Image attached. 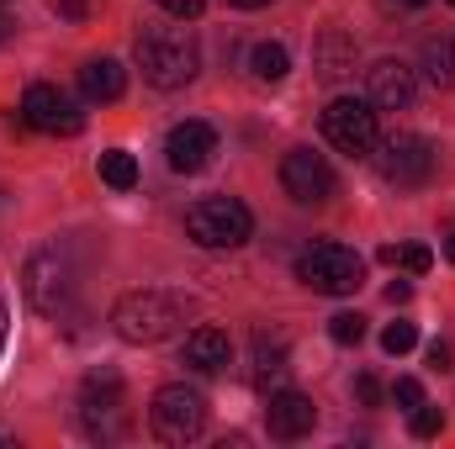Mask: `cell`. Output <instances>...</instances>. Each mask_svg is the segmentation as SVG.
I'll return each instance as SVG.
<instances>
[{"instance_id":"cell-35","label":"cell","mask_w":455,"mask_h":449,"mask_svg":"<svg viewBox=\"0 0 455 449\" xmlns=\"http://www.w3.org/2000/svg\"><path fill=\"white\" fill-rule=\"evenodd\" d=\"M0 349H5V302H0Z\"/></svg>"},{"instance_id":"cell-17","label":"cell","mask_w":455,"mask_h":449,"mask_svg":"<svg viewBox=\"0 0 455 449\" xmlns=\"http://www.w3.org/2000/svg\"><path fill=\"white\" fill-rule=\"evenodd\" d=\"M286 370H291V365H286V343H275V338H265V334L254 338V386H259L265 397L286 386Z\"/></svg>"},{"instance_id":"cell-30","label":"cell","mask_w":455,"mask_h":449,"mask_svg":"<svg viewBox=\"0 0 455 449\" xmlns=\"http://www.w3.org/2000/svg\"><path fill=\"white\" fill-rule=\"evenodd\" d=\"M408 296H413V286H408V280H392V286H387V302H392V307H403Z\"/></svg>"},{"instance_id":"cell-15","label":"cell","mask_w":455,"mask_h":449,"mask_svg":"<svg viewBox=\"0 0 455 449\" xmlns=\"http://www.w3.org/2000/svg\"><path fill=\"white\" fill-rule=\"evenodd\" d=\"M180 354H186V365H191V370L218 375V370L228 365V354H233V343H228L223 328L202 323V328H191V334H186V349H180Z\"/></svg>"},{"instance_id":"cell-3","label":"cell","mask_w":455,"mask_h":449,"mask_svg":"<svg viewBox=\"0 0 455 449\" xmlns=\"http://www.w3.org/2000/svg\"><path fill=\"white\" fill-rule=\"evenodd\" d=\"M297 280L307 291H318V296H355L360 280H365V259L355 248L323 238V243H313V248L297 254Z\"/></svg>"},{"instance_id":"cell-25","label":"cell","mask_w":455,"mask_h":449,"mask_svg":"<svg viewBox=\"0 0 455 449\" xmlns=\"http://www.w3.org/2000/svg\"><path fill=\"white\" fill-rule=\"evenodd\" d=\"M397 264L413 270V275H424V270H435V254H429L424 243H408V248H397Z\"/></svg>"},{"instance_id":"cell-13","label":"cell","mask_w":455,"mask_h":449,"mask_svg":"<svg viewBox=\"0 0 455 449\" xmlns=\"http://www.w3.org/2000/svg\"><path fill=\"white\" fill-rule=\"evenodd\" d=\"M413 96H419V80H413L408 64L381 59V64L365 69V101H371V106H381V112H408Z\"/></svg>"},{"instance_id":"cell-27","label":"cell","mask_w":455,"mask_h":449,"mask_svg":"<svg viewBox=\"0 0 455 449\" xmlns=\"http://www.w3.org/2000/svg\"><path fill=\"white\" fill-rule=\"evenodd\" d=\"M159 11H170V16H180V21H191V16H202V5L207 0H154Z\"/></svg>"},{"instance_id":"cell-26","label":"cell","mask_w":455,"mask_h":449,"mask_svg":"<svg viewBox=\"0 0 455 449\" xmlns=\"http://www.w3.org/2000/svg\"><path fill=\"white\" fill-rule=\"evenodd\" d=\"M392 402H397V407H408V413H413V407H419V402H424V386H419V381H413V375H397V386H392Z\"/></svg>"},{"instance_id":"cell-32","label":"cell","mask_w":455,"mask_h":449,"mask_svg":"<svg viewBox=\"0 0 455 449\" xmlns=\"http://www.w3.org/2000/svg\"><path fill=\"white\" fill-rule=\"evenodd\" d=\"M228 5H238V11H259V5H270V0H228Z\"/></svg>"},{"instance_id":"cell-21","label":"cell","mask_w":455,"mask_h":449,"mask_svg":"<svg viewBox=\"0 0 455 449\" xmlns=\"http://www.w3.org/2000/svg\"><path fill=\"white\" fill-rule=\"evenodd\" d=\"M101 180H107L112 191H132V185H138V159H132L127 148H107V154H101Z\"/></svg>"},{"instance_id":"cell-4","label":"cell","mask_w":455,"mask_h":449,"mask_svg":"<svg viewBox=\"0 0 455 449\" xmlns=\"http://www.w3.org/2000/svg\"><path fill=\"white\" fill-rule=\"evenodd\" d=\"M376 169H381L387 185L413 191V185H429L435 180L440 148L424 132H392V138H376Z\"/></svg>"},{"instance_id":"cell-31","label":"cell","mask_w":455,"mask_h":449,"mask_svg":"<svg viewBox=\"0 0 455 449\" xmlns=\"http://www.w3.org/2000/svg\"><path fill=\"white\" fill-rule=\"evenodd\" d=\"M59 11H64V16H85V0H64Z\"/></svg>"},{"instance_id":"cell-6","label":"cell","mask_w":455,"mask_h":449,"mask_svg":"<svg viewBox=\"0 0 455 449\" xmlns=\"http://www.w3.org/2000/svg\"><path fill=\"white\" fill-rule=\"evenodd\" d=\"M249 232H254V217L233 196H202L186 212V238L196 248H238V243H249Z\"/></svg>"},{"instance_id":"cell-34","label":"cell","mask_w":455,"mask_h":449,"mask_svg":"<svg viewBox=\"0 0 455 449\" xmlns=\"http://www.w3.org/2000/svg\"><path fill=\"white\" fill-rule=\"evenodd\" d=\"M445 259H451V264H455V232H451V238H445Z\"/></svg>"},{"instance_id":"cell-19","label":"cell","mask_w":455,"mask_h":449,"mask_svg":"<svg viewBox=\"0 0 455 449\" xmlns=\"http://www.w3.org/2000/svg\"><path fill=\"white\" fill-rule=\"evenodd\" d=\"M424 75H429V85H440V91H455V37H429L424 43Z\"/></svg>"},{"instance_id":"cell-1","label":"cell","mask_w":455,"mask_h":449,"mask_svg":"<svg viewBox=\"0 0 455 449\" xmlns=\"http://www.w3.org/2000/svg\"><path fill=\"white\" fill-rule=\"evenodd\" d=\"M138 69H143V80L159 85V91L191 85L196 69H202L196 37H191L186 27H154V32H143V37H138Z\"/></svg>"},{"instance_id":"cell-37","label":"cell","mask_w":455,"mask_h":449,"mask_svg":"<svg viewBox=\"0 0 455 449\" xmlns=\"http://www.w3.org/2000/svg\"><path fill=\"white\" fill-rule=\"evenodd\" d=\"M451 5H455V0H451Z\"/></svg>"},{"instance_id":"cell-5","label":"cell","mask_w":455,"mask_h":449,"mask_svg":"<svg viewBox=\"0 0 455 449\" xmlns=\"http://www.w3.org/2000/svg\"><path fill=\"white\" fill-rule=\"evenodd\" d=\"M75 286H80L75 280V264H69V254L59 243L37 248L27 259V296H32V307L43 318H69L75 312Z\"/></svg>"},{"instance_id":"cell-29","label":"cell","mask_w":455,"mask_h":449,"mask_svg":"<svg viewBox=\"0 0 455 449\" xmlns=\"http://www.w3.org/2000/svg\"><path fill=\"white\" fill-rule=\"evenodd\" d=\"M429 365H435V370H451V343L435 338V343H429Z\"/></svg>"},{"instance_id":"cell-16","label":"cell","mask_w":455,"mask_h":449,"mask_svg":"<svg viewBox=\"0 0 455 449\" xmlns=\"http://www.w3.org/2000/svg\"><path fill=\"white\" fill-rule=\"evenodd\" d=\"M122 91H127V69H122L116 59H91V64L80 69V96H85V101L112 106V101H122Z\"/></svg>"},{"instance_id":"cell-8","label":"cell","mask_w":455,"mask_h":449,"mask_svg":"<svg viewBox=\"0 0 455 449\" xmlns=\"http://www.w3.org/2000/svg\"><path fill=\"white\" fill-rule=\"evenodd\" d=\"M323 138H329L339 154H349V159L376 154V106L360 101V96L329 101V106H323Z\"/></svg>"},{"instance_id":"cell-7","label":"cell","mask_w":455,"mask_h":449,"mask_svg":"<svg viewBox=\"0 0 455 449\" xmlns=\"http://www.w3.org/2000/svg\"><path fill=\"white\" fill-rule=\"evenodd\" d=\"M148 429L164 445H191L207 429V397L191 386H159L148 402Z\"/></svg>"},{"instance_id":"cell-22","label":"cell","mask_w":455,"mask_h":449,"mask_svg":"<svg viewBox=\"0 0 455 449\" xmlns=\"http://www.w3.org/2000/svg\"><path fill=\"white\" fill-rule=\"evenodd\" d=\"M329 338L344 343V349L360 343V338H365V318H360V312H334V318H329Z\"/></svg>"},{"instance_id":"cell-11","label":"cell","mask_w":455,"mask_h":449,"mask_svg":"<svg viewBox=\"0 0 455 449\" xmlns=\"http://www.w3.org/2000/svg\"><path fill=\"white\" fill-rule=\"evenodd\" d=\"M21 116L37 127V132H53V138H75L80 127H85V112L59 91V85H27V96H21Z\"/></svg>"},{"instance_id":"cell-9","label":"cell","mask_w":455,"mask_h":449,"mask_svg":"<svg viewBox=\"0 0 455 449\" xmlns=\"http://www.w3.org/2000/svg\"><path fill=\"white\" fill-rule=\"evenodd\" d=\"M80 418L91 439H122L127 413H122V375L116 370H96L80 391Z\"/></svg>"},{"instance_id":"cell-20","label":"cell","mask_w":455,"mask_h":449,"mask_svg":"<svg viewBox=\"0 0 455 449\" xmlns=\"http://www.w3.org/2000/svg\"><path fill=\"white\" fill-rule=\"evenodd\" d=\"M249 69H254V80L275 85V80H286V69H291V53H286L281 43H259V48L249 53Z\"/></svg>"},{"instance_id":"cell-12","label":"cell","mask_w":455,"mask_h":449,"mask_svg":"<svg viewBox=\"0 0 455 449\" xmlns=\"http://www.w3.org/2000/svg\"><path fill=\"white\" fill-rule=\"evenodd\" d=\"M212 154H218V127H207V122H175L164 138V159L175 175H202L212 164Z\"/></svg>"},{"instance_id":"cell-2","label":"cell","mask_w":455,"mask_h":449,"mask_svg":"<svg viewBox=\"0 0 455 449\" xmlns=\"http://www.w3.org/2000/svg\"><path fill=\"white\" fill-rule=\"evenodd\" d=\"M191 302L186 296H170V291H127L112 307V328L122 343H159L186 323Z\"/></svg>"},{"instance_id":"cell-36","label":"cell","mask_w":455,"mask_h":449,"mask_svg":"<svg viewBox=\"0 0 455 449\" xmlns=\"http://www.w3.org/2000/svg\"><path fill=\"white\" fill-rule=\"evenodd\" d=\"M397 5H429V0H397Z\"/></svg>"},{"instance_id":"cell-23","label":"cell","mask_w":455,"mask_h":449,"mask_svg":"<svg viewBox=\"0 0 455 449\" xmlns=\"http://www.w3.org/2000/svg\"><path fill=\"white\" fill-rule=\"evenodd\" d=\"M440 429H445V413L429 407V402H419V407H413V439H435Z\"/></svg>"},{"instance_id":"cell-33","label":"cell","mask_w":455,"mask_h":449,"mask_svg":"<svg viewBox=\"0 0 455 449\" xmlns=\"http://www.w3.org/2000/svg\"><path fill=\"white\" fill-rule=\"evenodd\" d=\"M11 32H16V21H11V16H5V11H0V43H5V37H11Z\"/></svg>"},{"instance_id":"cell-28","label":"cell","mask_w":455,"mask_h":449,"mask_svg":"<svg viewBox=\"0 0 455 449\" xmlns=\"http://www.w3.org/2000/svg\"><path fill=\"white\" fill-rule=\"evenodd\" d=\"M355 397H360L365 407H376V402H381V386H376V375H355Z\"/></svg>"},{"instance_id":"cell-10","label":"cell","mask_w":455,"mask_h":449,"mask_svg":"<svg viewBox=\"0 0 455 449\" xmlns=\"http://www.w3.org/2000/svg\"><path fill=\"white\" fill-rule=\"evenodd\" d=\"M281 185H286V196H291L297 207H323V201L339 191L329 159L313 154V148H291V154L281 159Z\"/></svg>"},{"instance_id":"cell-18","label":"cell","mask_w":455,"mask_h":449,"mask_svg":"<svg viewBox=\"0 0 455 449\" xmlns=\"http://www.w3.org/2000/svg\"><path fill=\"white\" fill-rule=\"evenodd\" d=\"M313 69H318L323 80H344V75L355 69V43H349L344 32H323V37L313 43Z\"/></svg>"},{"instance_id":"cell-24","label":"cell","mask_w":455,"mask_h":449,"mask_svg":"<svg viewBox=\"0 0 455 449\" xmlns=\"http://www.w3.org/2000/svg\"><path fill=\"white\" fill-rule=\"evenodd\" d=\"M413 343H419V328L413 323H387V334H381V349L387 354H408Z\"/></svg>"},{"instance_id":"cell-14","label":"cell","mask_w":455,"mask_h":449,"mask_svg":"<svg viewBox=\"0 0 455 449\" xmlns=\"http://www.w3.org/2000/svg\"><path fill=\"white\" fill-rule=\"evenodd\" d=\"M313 423H318V407H313V397H302V391H270V402H265V429L275 434V439H302V434H313Z\"/></svg>"}]
</instances>
